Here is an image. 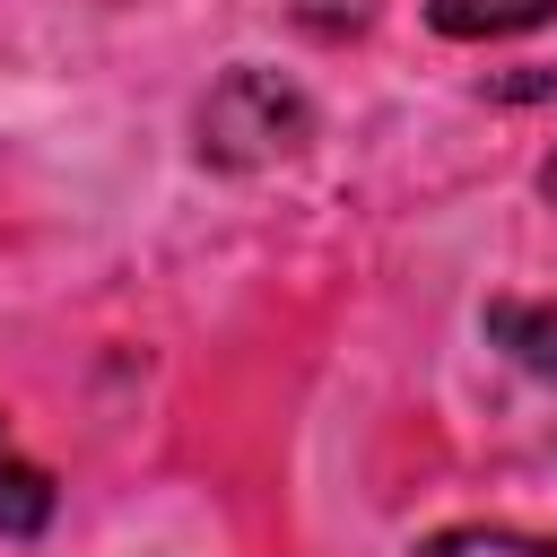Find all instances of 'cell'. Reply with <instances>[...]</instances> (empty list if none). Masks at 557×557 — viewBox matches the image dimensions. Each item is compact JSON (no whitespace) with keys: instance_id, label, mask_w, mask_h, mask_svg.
I'll use <instances>...</instances> for the list:
<instances>
[{"instance_id":"obj_1","label":"cell","mask_w":557,"mask_h":557,"mask_svg":"<svg viewBox=\"0 0 557 557\" xmlns=\"http://www.w3.org/2000/svg\"><path fill=\"white\" fill-rule=\"evenodd\" d=\"M200 165H226V174H252V165H278L313 139V104L278 78V70H226L209 96H200Z\"/></svg>"},{"instance_id":"obj_2","label":"cell","mask_w":557,"mask_h":557,"mask_svg":"<svg viewBox=\"0 0 557 557\" xmlns=\"http://www.w3.org/2000/svg\"><path fill=\"white\" fill-rule=\"evenodd\" d=\"M52 522V470L17 453L9 418H0V540H35Z\"/></svg>"},{"instance_id":"obj_3","label":"cell","mask_w":557,"mask_h":557,"mask_svg":"<svg viewBox=\"0 0 557 557\" xmlns=\"http://www.w3.org/2000/svg\"><path fill=\"white\" fill-rule=\"evenodd\" d=\"M487 339H496L513 366H531V374H548V383H557V305L496 296V305H487Z\"/></svg>"},{"instance_id":"obj_4","label":"cell","mask_w":557,"mask_h":557,"mask_svg":"<svg viewBox=\"0 0 557 557\" xmlns=\"http://www.w3.org/2000/svg\"><path fill=\"white\" fill-rule=\"evenodd\" d=\"M557 0H426V26L453 35V44H479V35H522V26H548Z\"/></svg>"},{"instance_id":"obj_5","label":"cell","mask_w":557,"mask_h":557,"mask_svg":"<svg viewBox=\"0 0 557 557\" xmlns=\"http://www.w3.org/2000/svg\"><path fill=\"white\" fill-rule=\"evenodd\" d=\"M418 557H557V540L505 531V522H453V531H435Z\"/></svg>"},{"instance_id":"obj_6","label":"cell","mask_w":557,"mask_h":557,"mask_svg":"<svg viewBox=\"0 0 557 557\" xmlns=\"http://www.w3.org/2000/svg\"><path fill=\"white\" fill-rule=\"evenodd\" d=\"M296 9V26H313V35H357L366 17H374V0H287Z\"/></svg>"},{"instance_id":"obj_7","label":"cell","mask_w":557,"mask_h":557,"mask_svg":"<svg viewBox=\"0 0 557 557\" xmlns=\"http://www.w3.org/2000/svg\"><path fill=\"white\" fill-rule=\"evenodd\" d=\"M540 200H557V157H548V165H540Z\"/></svg>"}]
</instances>
